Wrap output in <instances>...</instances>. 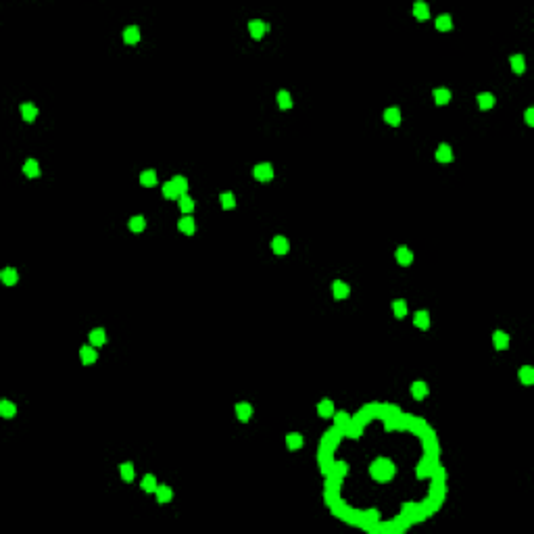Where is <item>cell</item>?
<instances>
[{
	"label": "cell",
	"instance_id": "1",
	"mask_svg": "<svg viewBox=\"0 0 534 534\" xmlns=\"http://www.w3.org/2000/svg\"><path fill=\"white\" fill-rule=\"evenodd\" d=\"M320 451L330 511L370 532H403L445 501L447 474L436 432L392 405L334 413Z\"/></svg>",
	"mask_w": 534,
	"mask_h": 534
},
{
	"label": "cell",
	"instance_id": "2",
	"mask_svg": "<svg viewBox=\"0 0 534 534\" xmlns=\"http://www.w3.org/2000/svg\"><path fill=\"white\" fill-rule=\"evenodd\" d=\"M253 176L257 182H261V184H267V182H272L274 179V165L272 163H257L255 167H253Z\"/></svg>",
	"mask_w": 534,
	"mask_h": 534
},
{
	"label": "cell",
	"instance_id": "3",
	"mask_svg": "<svg viewBox=\"0 0 534 534\" xmlns=\"http://www.w3.org/2000/svg\"><path fill=\"white\" fill-rule=\"evenodd\" d=\"M234 411H236V418H238V421H242V424H246V421H251L253 420V413H255V409L251 403H236L234 407Z\"/></svg>",
	"mask_w": 534,
	"mask_h": 534
},
{
	"label": "cell",
	"instance_id": "4",
	"mask_svg": "<svg viewBox=\"0 0 534 534\" xmlns=\"http://www.w3.org/2000/svg\"><path fill=\"white\" fill-rule=\"evenodd\" d=\"M267 32H269V25L265 21H261V19H253V21H248V33H251V38L261 40Z\"/></svg>",
	"mask_w": 534,
	"mask_h": 534
},
{
	"label": "cell",
	"instance_id": "5",
	"mask_svg": "<svg viewBox=\"0 0 534 534\" xmlns=\"http://www.w3.org/2000/svg\"><path fill=\"white\" fill-rule=\"evenodd\" d=\"M382 119H384V123H388V126L397 128V126H401V121H403V115H401L399 107H388V109H384Z\"/></svg>",
	"mask_w": 534,
	"mask_h": 534
},
{
	"label": "cell",
	"instance_id": "6",
	"mask_svg": "<svg viewBox=\"0 0 534 534\" xmlns=\"http://www.w3.org/2000/svg\"><path fill=\"white\" fill-rule=\"evenodd\" d=\"M80 361L84 365H92V363L98 361V351H96V346H92V344L81 346L80 349Z\"/></svg>",
	"mask_w": 534,
	"mask_h": 534
},
{
	"label": "cell",
	"instance_id": "7",
	"mask_svg": "<svg viewBox=\"0 0 534 534\" xmlns=\"http://www.w3.org/2000/svg\"><path fill=\"white\" fill-rule=\"evenodd\" d=\"M330 290H332V294H334L336 301H344L346 296L351 294V286L346 282H342V280H334V282H332Z\"/></svg>",
	"mask_w": 534,
	"mask_h": 534
},
{
	"label": "cell",
	"instance_id": "8",
	"mask_svg": "<svg viewBox=\"0 0 534 534\" xmlns=\"http://www.w3.org/2000/svg\"><path fill=\"white\" fill-rule=\"evenodd\" d=\"M453 159H455L453 146L447 144V142L438 144V148H436V161H438V163H453Z\"/></svg>",
	"mask_w": 534,
	"mask_h": 534
},
{
	"label": "cell",
	"instance_id": "9",
	"mask_svg": "<svg viewBox=\"0 0 534 534\" xmlns=\"http://www.w3.org/2000/svg\"><path fill=\"white\" fill-rule=\"evenodd\" d=\"M394 259H397V263H399L401 267H409L413 263V253L409 251V246L401 244L397 251H394Z\"/></svg>",
	"mask_w": 534,
	"mask_h": 534
},
{
	"label": "cell",
	"instance_id": "10",
	"mask_svg": "<svg viewBox=\"0 0 534 534\" xmlns=\"http://www.w3.org/2000/svg\"><path fill=\"white\" fill-rule=\"evenodd\" d=\"M492 346L497 351H507L509 349V334L505 330H495L492 332Z\"/></svg>",
	"mask_w": 534,
	"mask_h": 534
},
{
	"label": "cell",
	"instance_id": "11",
	"mask_svg": "<svg viewBox=\"0 0 534 534\" xmlns=\"http://www.w3.org/2000/svg\"><path fill=\"white\" fill-rule=\"evenodd\" d=\"M19 111H21V117H23V121H25V123H33V121L38 119V113H40L38 107L33 105V102H23L21 109H19Z\"/></svg>",
	"mask_w": 534,
	"mask_h": 534
},
{
	"label": "cell",
	"instance_id": "12",
	"mask_svg": "<svg viewBox=\"0 0 534 534\" xmlns=\"http://www.w3.org/2000/svg\"><path fill=\"white\" fill-rule=\"evenodd\" d=\"M272 251L275 255H288L290 253V242L288 238H284V236H274V240H272Z\"/></svg>",
	"mask_w": 534,
	"mask_h": 534
},
{
	"label": "cell",
	"instance_id": "13",
	"mask_svg": "<svg viewBox=\"0 0 534 534\" xmlns=\"http://www.w3.org/2000/svg\"><path fill=\"white\" fill-rule=\"evenodd\" d=\"M21 169H23V173H25V176L30 178V179H36V178L42 176V169H40V163L36 161V159H27V161L23 163Z\"/></svg>",
	"mask_w": 534,
	"mask_h": 534
},
{
	"label": "cell",
	"instance_id": "14",
	"mask_svg": "<svg viewBox=\"0 0 534 534\" xmlns=\"http://www.w3.org/2000/svg\"><path fill=\"white\" fill-rule=\"evenodd\" d=\"M409 390H411V397H413L415 401H424V399L428 397V392H430V390H428V384L424 382V380H415Z\"/></svg>",
	"mask_w": 534,
	"mask_h": 534
},
{
	"label": "cell",
	"instance_id": "15",
	"mask_svg": "<svg viewBox=\"0 0 534 534\" xmlns=\"http://www.w3.org/2000/svg\"><path fill=\"white\" fill-rule=\"evenodd\" d=\"M0 282H2L4 286H15L19 282V272L15 267H4L2 272H0Z\"/></svg>",
	"mask_w": 534,
	"mask_h": 534
},
{
	"label": "cell",
	"instance_id": "16",
	"mask_svg": "<svg viewBox=\"0 0 534 534\" xmlns=\"http://www.w3.org/2000/svg\"><path fill=\"white\" fill-rule=\"evenodd\" d=\"M178 230L186 236H192L196 232V221H194L190 215H184V217H179V221H178Z\"/></svg>",
	"mask_w": 534,
	"mask_h": 534
},
{
	"label": "cell",
	"instance_id": "17",
	"mask_svg": "<svg viewBox=\"0 0 534 534\" xmlns=\"http://www.w3.org/2000/svg\"><path fill=\"white\" fill-rule=\"evenodd\" d=\"M123 42L129 44V46H134L140 42V27L138 25H128L126 30H123Z\"/></svg>",
	"mask_w": 534,
	"mask_h": 534
},
{
	"label": "cell",
	"instance_id": "18",
	"mask_svg": "<svg viewBox=\"0 0 534 534\" xmlns=\"http://www.w3.org/2000/svg\"><path fill=\"white\" fill-rule=\"evenodd\" d=\"M413 325L420 330H428L430 328V311L426 309H420L413 313Z\"/></svg>",
	"mask_w": 534,
	"mask_h": 534
},
{
	"label": "cell",
	"instance_id": "19",
	"mask_svg": "<svg viewBox=\"0 0 534 534\" xmlns=\"http://www.w3.org/2000/svg\"><path fill=\"white\" fill-rule=\"evenodd\" d=\"M155 495H157V501L161 503V505L173 501V488L167 486V484H159L157 490H155Z\"/></svg>",
	"mask_w": 534,
	"mask_h": 534
},
{
	"label": "cell",
	"instance_id": "20",
	"mask_svg": "<svg viewBox=\"0 0 534 534\" xmlns=\"http://www.w3.org/2000/svg\"><path fill=\"white\" fill-rule=\"evenodd\" d=\"M88 338H90V344L96 346V349H100V346L107 342V330L105 328H94L88 334Z\"/></svg>",
	"mask_w": 534,
	"mask_h": 534
},
{
	"label": "cell",
	"instance_id": "21",
	"mask_svg": "<svg viewBox=\"0 0 534 534\" xmlns=\"http://www.w3.org/2000/svg\"><path fill=\"white\" fill-rule=\"evenodd\" d=\"M432 98H434V102L438 107H445V105H449V102H451L453 94H451V90H447V88H436L434 92H432Z\"/></svg>",
	"mask_w": 534,
	"mask_h": 534
},
{
	"label": "cell",
	"instance_id": "22",
	"mask_svg": "<svg viewBox=\"0 0 534 534\" xmlns=\"http://www.w3.org/2000/svg\"><path fill=\"white\" fill-rule=\"evenodd\" d=\"M476 100H478V107H480L482 111H488L497 105V98H495V94L492 92H480L476 96Z\"/></svg>",
	"mask_w": 534,
	"mask_h": 534
},
{
	"label": "cell",
	"instance_id": "23",
	"mask_svg": "<svg viewBox=\"0 0 534 534\" xmlns=\"http://www.w3.org/2000/svg\"><path fill=\"white\" fill-rule=\"evenodd\" d=\"M317 413H320L322 418H332V415L336 413L334 401H330V399H322L320 403H317Z\"/></svg>",
	"mask_w": 534,
	"mask_h": 534
},
{
	"label": "cell",
	"instance_id": "24",
	"mask_svg": "<svg viewBox=\"0 0 534 534\" xmlns=\"http://www.w3.org/2000/svg\"><path fill=\"white\" fill-rule=\"evenodd\" d=\"M0 415H2L4 420L15 418V415H17V405L13 403V401H9V399H2V401H0Z\"/></svg>",
	"mask_w": 534,
	"mask_h": 534
},
{
	"label": "cell",
	"instance_id": "25",
	"mask_svg": "<svg viewBox=\"0 0 534 534\" xmlns=\"http://www.w3.org/2000/svg\"><path fill=\"white\" fill-rule=\"evenodd\" d=\"M509 65H511V71L522 75L526 71V57L524 54H511L509 57Z\"/></svg>",
	"mask_w": 534,
	"mask_h": 534
},
{
	"label": "cell",
	"instance_id": "26",
	"mask_svg": "<svg viewBox=\"0 0 534 534\" xmlns=\"http://www.w3.org/2000/svg\"><path fill=\"white\" fill-rule=\"evenodd\" d=\"M275 100H278V107H280L282 111H288V109H292V107H294L292 94H290L288 90H280L278 96H275Z\"/></svg>",
	"mask_w": 534,
	"mask_h": 534
},
{
	"label": "cell",
	"instance_id": "27",
	"mask_svg": "<svg viewBox=\"0 0 534 534\" xmlns=\"http://www.w3.org/2000/svg\"><path fill=\"white\" fill-rule=\"evenodd\" d=\"M140 184L144 186V188H155V186L159 184L157 171H155V169H146V171H142V173H140Z\"/></svg>",
	"mask_w": 534,
	"mask_h": 534
},
{
	"label": "cell",
	"instance_id": "28",
	"mask_svg": "<svg viewBox=\"0 0 534 534\" xmlns=\"http://www.w3.org/2000/svg\"><path fill=\"white\" fill-rule=\"evenodd\" d=\"M518 378H519V382H522L524 386H532V384H534V367H532V365L519 367Z\"/></svg>",
	"mask_w": 534,
	"mask_h": 534
},
{
	"label": "cell",
	"instance_id": "29",
	"mask_svg": "<svg viewBox=\"0 0 534 534\" xmlns=\"http://www.w3.org/2000/svg\"><path fill=\"white\" fill-rule=\"evenodd\" d=\"M413 17L418 19V21H428L430 19V6L426 4V2H415L413 4Z\"/></svg>",
	"mask_w": 534,
	"mask_h": 534
},
{
	"label": "cell",
	"instance_id": "30",
	"mask_svg": "<svg viewBox=\"0 0 534 534\" xmlns=\"http://www.w3.org/2000/svg\"><path fill=\"white\" fill-rule=\"evenodd\" d=\"M303 445H305L303 434H299V432H288V434H286V447H288L290 451H299Z\"/></svg>",
	"mask_w": 534,
	"mask_h": 534
},
{
	"label": "cell",
	"instance_id": "31",
	"mask_svg": "<svg viewBox=\"0 0 534 534\" xmlns=\"http://www.w3.org/2000/svg\"><path fill=\"white\" fill-rule=\"evenodd\" d=\"M128 227H129V232H134V234L144 232V227H146V219H144V215H134V217H129Z\"/></svg>",
	"mask_w": 534,
	"mask_h": 534
},
{
	"label": "cell",
	"instance_id": "32",
	"mask_svg": "<svg viewBox=\"0 0 534 534\" xmlns=\"http://www.w3.org/2000/svg\"><path fill=\"white\" fill-rule=\"evenodd\" d=\"M436 30H438V32H451V30H453V17L447 15V13L438 15V17H436Z\"/></svg>",
	"mask_w": 534,
	"mask_h": 534
},
{
	"label": "cell",
	"instance_id": "33",
	"mask_svg": "<svg viewBox=\"0 0 534 534\" xmlns=\"http://www.w3.org/2000/svg\"><path fill=\"white\" fill-rule=\"evenodd\" d=\"M392 313L397 320H403V317H407L409 313V309H407V303L403 299H394L392 301Z\"/></svg>",
	"mask_w": 534,
	"mask_h": 534
},
{
	"label": "cell",
	"instance_id": "34",
	"mask_svg": "<svg viewBox=\"0 0 534 534\" xmlns=\"http://www.w3.org/2000/svg\"><path fill=\"white\" fill-rule=\"evenodd\" d=\"M178 205H179V211H182L184 215H190L194 211V198L190 196V194H184V196H179L178 198Z\"/></svg>",
	"mask_w": 534,
	"mask_h": 534
},
{
	"label": "cell",
	"instance_id": "35",
	"mask_svg": "<svg viewBox=\"0 0 534 534\" xmlns=\"http://www.w3.org/2000/svg\"><path fill=\"white\" fill-rule=\"evenodd\" d=\"M157 486H159V482H157V476L155 474H146V476L142 478V482H140V488L144 492H155Z\"/></svg>",
	"mask_w": 534,
	"mask_h": 534
},
{
	"label": "cell",
	"instance_id": "36",
	"mask_svg": "<svg viewBox=\"0 0 534 534\" xmlns=\"http://www.w3.org/2000/svg\"><path fill=\"white\" fill-rule=\"evenodd\" d=\"M119 474H121V478L126 482H131L136 478V468H134V463H129V461H126V463H121L119 466Z\"/></svg>",
	"mask_w": 534,
	"mask_h": 534
},
{
	"label": "cell",
	"instance_id": "37",
	"mask_svg": "<svg viewBox=\"0 0 534 534\" xmlns=\"http://www.w3.org/2000/svg\"><path fill=\"white\" fill-rule=\"evenodd\" d=\"M219 203H221V209L232 211L234 207H236V196H234V192H221V194H219Z\"/></svg>",
	"mask_w": 534,
	"mask_h": 534
},
{
	"label": "cell",
	"instance_id": "38",
	"mask_svg": "<svg viewBox=\"0 0 534 534\" xmlns=\"http://www.w3.org/2000/svg\"><path fill=\"white\" fill-rule=\"evenodd\" d=\"M161 192H163V196L167 198V200H176V198H179V192H178L176 186H173L171 179H169V182H165V184H163Z\"/></svg>",
	"mask_w": 534,
	"mask_h": 534
},
{
	"label": "cell",
	"instance_id": "39",
	"mask_svg": "<svg viewBox=\"0 0 534 534\" xmlns=\"http://www.w3.org/2000/svg\"><path fill=\"white\" fill-rule=\"evenodd\" d=\"M171 182H173V186H176V188H178L179 196L188 194V179H186L184 176H173V178H171Z\"/></svg>",
	"mask_w": 534,
	"mask_h": 534
},
{
	"label": "cell",
	"instance_id": "40",
	"mask_svg": "<svg viewBox=\"0 0 534 534\" xmlns=\"http://www.w3.org/2000/svg\"><path fill=\"white\" fill-rule=\"evenodd\" d=\"M524 117H526V123H528V126H534V109H532V107L526 109Z\"/></svg>",
	"mask_w": 534,
	"mask_h": 534
}]
</instances>
